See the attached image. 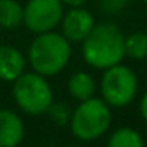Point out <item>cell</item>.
<instances>
[{
	"label": "cell",
	"mask_w": 147,
	"mask_h": 147,
	"mask_svg": "<svg viewBox=\"0 0 147 147\" xmlns=\"http://www.w3.org/2000/svg\"><path fill=\"white\" fill-rule=\"evenodd\" d=\"M125 35L114 22L95 24L92 32L82 41V57L87 65L96 70L117 65L125 57Z\"/></svg>",
	"instance_id": "obj_1"
},
{
	"label": "cell",
	"mask_w": 147,
	"mask_h": 147,
	"mask_svg": "<svg viewBox=\"0 0 147 147\" xmlns=\"http://www.w3.org/2000/svg\"><path fill=\"white\" fill-rule=\"evenodd\" d=\"M24 8L16 0H0V27L14 30L22 24Z\"/></svg>",
	"instance_id": "obj_11"
},
{
	"label": "cell",
	"mask_w": 147,
	"mask_h": 147,
	"mask_svg": "<svg viewBox=\"0 0 147 147\" xmlns=\"http://www.w3.org/2000/svg\"><path fill=\"white\" fill-rule=\"evenodd\" d=\"M112 122L111 108L103 98L92 96L79 101L70 117L71 133L79 141H95L109 130Z\"/></svg>",
	"instance_id": "obj_3"
},
{
	"label": "cell",
	"mask_w": 147,
	"mask_h": 147,
	"mask_svg": "<svg viewBox=\"0 0 147 147\" xmlns=\"http://www.w3.org/2000/svg\"><path fill=\"white\" fill-rule=\"evenodd\" d=\"M71 59V43L54 30L38 33L29 46V63L43 76H55Z\"/></svg>",
	"instance_id": "obj_2"
},
{
	"label": "cell",
	"mask_w": 147,
	"mask_h": 147,
	"mask_svg": "<svg viewBox=\"0 0 147 147\" xmlns=\"http://www.w3.org/2000/svg\"><path fill=\"white\" fill-rule=\"evenodd\" d=\"M146 147H147V142H146Z\"/></svg>",
	"instance_id": "obj_20"
},
{
	"label": "cell",
	"mask_w": 147,
	"mask_h": 147,
	"mask_svg": "<svg viewBox=\"0 0 147 147\" xmlns=\"http://www.w3.org/2000/svg\"><path fill=\"white\" fill-rule=\"evenodd\" d=\"M24 122L11 109H0V147H18L24 138Z\"/></svg>",
	"instance_id": "obj_8"
},
{
	"label": "cell",
	"mask_w": 147,
	"mask_h": 147,
	"mask_svg": "<svg viewBox=\"0 0 147 147\" xmlns=\"http://www.w3.org/2000/svg\"><path fill=\"white\" fill-rule=\"evenodd\" d=\"M68 92L78 101H84L92 96H95L96 84L95 79L86 71H76L68 79Z\"/></svg>",
	"instance_id": "obj_10"
},
{
	"label": "cell",
	"mask_w": 147,
	"mask_h": 147,
	"mask_svg": "<svg viewBox=\"0 0 147 147\" xmlns=\"http://www.w3.org/2000/svg\"><path fill=\"white\" fill-rule=\"evenodd\" d=\"M125 55L133 60H142L147 57V33L134 32L123 40Z\"/></svg>",
	"instance_id": "obj_13"
},
{
	"label": "cell",
	"mask_w": 147,
	"mask_h": 147,
	"mask_svg": "<svg viewBox=\"0 0 147 147\" xmlns=\"http://www.w3.org/2000/svg\"><path fill=\"white\" fill-rule=\"evenodd\" d=\"M144 3H146V7H147V0H144Z\"/></svg>",
	"instance_id": "obj_18"
},
{
	"label": "cell",
	"mask_w": 147,
	"mask_h": 147,
	"mask_svg": "<svg viewBox=\"0 0 147 147\" xmlns=\"http://www.w3.org/2000/svg\"><path fill=\"white\" fill-rule=\"evenodd\" d=\"M139 111H141L142 119L147 122V92L142 95V98H141V101H139Z\"/></svg>",
	"instance_id": "obj_16"
},
{
	"label": "cell",
	"mask_w": 147,
	"mask_h": 147,
	"mask_svg": "<svg viewBox=\"0 0 147 147\" xmlns=\"http://www.w3.org/2000/svg\"><path fill=\"white\" fill-rule=\"evenodd\" d=\"M22 8V24L36 35L54 30L65 13L60 0H29Z\"/></svg>",
	"instance_id": "obj_6"
},
{
	"label": "cell",
	"mask_w": 147,
	"mask_h": 147,
	"mask_svg": "<svg viewBox=\"0 0 147 147\" xmlns=\"http://www.w3.org/2000/svg\"><path fill=\"white\" fill-rule=\"evenodd\" d=\"M130 0H100V8L108 14H115L128 7Z\"/></svg>",
	"instance_id": "obj_15"
},
{
	"label": "cell",
	"mask_w": 147,
	"mask_h": 147,
	"mask_svg": "<svg viewBox=\"0 0 147 147\" xmlns=\"http://www.w3.org/2000/svg\"><path fill=\"white\" fill-rule=\"evenodd\" d=\"M62 35L70 43H82L86 36L95 27V19L92 13L82 7H73L63 13L60 21Z\"/></svg>",
	"instance_id": "obj_7"
},
{
	"label": "cell",
	"mask_w": 147,
	"mask_h": 147,
	"mask_svg": "<svg viewBox=\"0 0 147 147\" xmlns=\"http://www.w3.org/2000/svg\"><path fill=\"white\" fill-rule=\"evenodd\" d=\"M108 147H146V142L134 128L120 127L111 133Z\"/></svg>",
	"instance_id": "obj_12"
},
{
	"label": "cell",
	"mask_w": 147,
	"mask_h": 147,
	"mask_svg": "<svg viewBox=\"0 0 147 147\" xmlns=\"http://www.w3.org/2000/svg\"><path fill=\"white\" fill-rule=\"evenodd\" d=\"M60 2H62L63 5H67V7L73 8V7H82L87 0H60Z\"/></svg>",
	"instance_id": "obj_17"
},
{
	"label": "cell",
	"mask_w": 147,
	"mask_h": 147,
	"mask_svg": "<svg viewBox=\"0 0 147 147\" xmlns=\"http://www.w3.org/2000/svg\"><path fill=\"white\" fill-rule=\"evenodd\" d=\"M48 112H51V117L55 123L59 125H63L67 122H70L71 117V112L68 109V106L65 103H52L51 108L48 109Z\"/></svg>",
	"instance_id": "obj_14"
},
{
	"label": "cell",
	"mask_w": 147,
	"mask_h": 147,
	"mask_svg": "<svg viewBox=\"0 0 147 147\" xmlns=\"http://www.w3.org/2000/svg\"><path fill=\"white\" fill-rule=\"evenodd\" d=\"M26 57L13 46H0V81L13 82L24 73Z\"/></svg>",
	"instance_id": "obj_9"
},
{
	"label": "cell",
	"mask_w": 147,
	"mask_h": 147,
	"mask_svg": "<svg viewBox=\"0 0 147 147\" xmlns=\"http://www.w3.org/2000/svg\"><path fill=\"white\" fill-rule=\"evenodd\" d=\"M100 81L101 98L109 108H125L134 100L138 93V76L130 67L122 63L103 70Z\"/></svg>",
	"instance_id": "obj_5"
},
{
	"label": "cell",
	"mask_w": 147,
	"mask_h": 147,
	"mask_svg": "<svg viewBox=\"0 0 147 147\" xmlns=\"http://www.w3.org/2000/svg\"><path fill=\"white\" fill-rule=\"evenodd\" d=\"M73 147H79V146H73Z\"/></svg>",
	"instance_id": "obj_19"
},
{
	"label": "cell",
	"mask_w": 147,
	"mask_h": 147,
	"mask_svg": "<svg viewBox=\"0 0 147 147\" xmlns=\"http://www.w3.org/2000/svg\"><path fill=\"white\" fill-rule=\"evenodd\" d=\"M13 98L26 114L41 115L54 103V93L46 76L32 71L13 81Z\"/></svg>",
	"instance_id": "obj_4"
}]
</instances>
